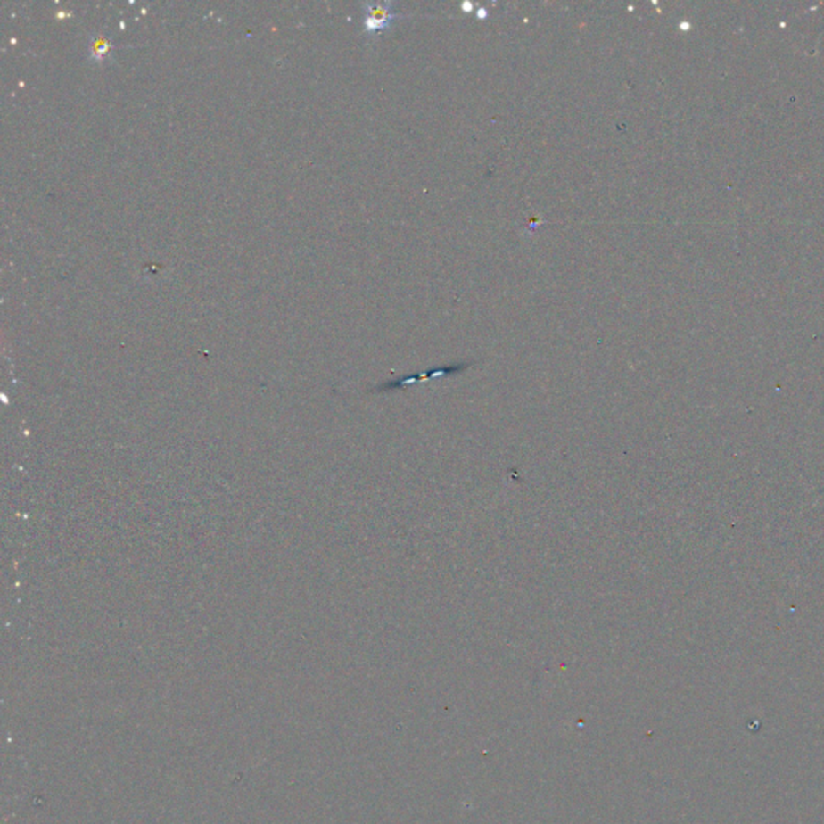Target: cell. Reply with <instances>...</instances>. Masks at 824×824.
Wrapping results in <instances>:
<instances>
[{"instance_id": "1", "label": "cell", "mask_w": 824, "mask_h": 824, "mask_svg": "<svg viewBox=\"0 0 824 824\" xmlns=\"http://www.w3.org/2000/svg\"><path fill=\"white\" fill-rule=\"evenodd\" d=\"M395 2H369L363 4L364 10V33L367 36H377L383 33L395 23L396 20L403 18L401 12L396 10Z\"/></svg>"}, {"instance_id": "2", "label": "cell", "mask_w": 824, "mask_h": 824, "mask_svg": "<svg viewBox=\"0 0 824 824\" xmlns=\"http://www.w3.org/2000/svg\"><path fill=\"white\" fill-rule=\"evenodd\" d=\"M87 57L94 63L102 65L107 63L113 58V47L111 41L108 39L103 33L92 34L89 37V47H87Z\"/></svg>"}]
</instances>
